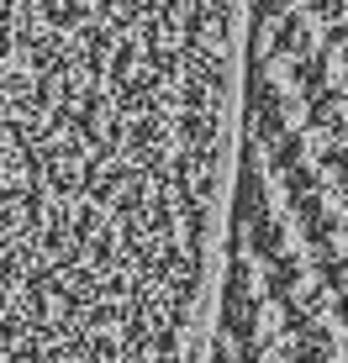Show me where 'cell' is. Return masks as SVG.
<instances>
[{
	"label": "cell",
	"mask_w": 348,
	"mask_h": 363,
	"mask_svg": "<svg viewBox=\"0 0 348 363\" xmlns=\"http://www.w3.org/2000/svg\"><path fill=\"white\" fill-rule=\"evenodd\" d=\"M332 353H338V342H332V332L322 327V321L312 316L301 332H295V347H290V363H332Z\"/></svg>",
	"instance_id": "7a4b0ae2"
},
{
	"label": "cell",
	"mask_w": 348,
	"mask_h": 363,
	"mask_svg": "<svg viewBox=\"0 0 348 363\" xmlns=\"http://www.w3.org/2000/svg\"><path fill=\"white\" fill-rule=\"evenodd\" d=\"M322 43H327L332 53H348V21H343V16H332V27L322 32Z\"/></svg>",
	"instance_id": "5bb4252c"
},
{
	"label": "cell",
	"mask_w": 348,
	"mask_h": 363,
	"mask_svg": "<svg viewBox=\"0 0 348 363\" xmlns=\"http://www.w3.org/2000/svg\"><path fill=\"white\" fill-rule=\"evenodd\" d=\"M295 284H301V258H290V253L269 258V274H264V295H269V300H290V295H295Z\"/></svg>",
	"instance_id": "8992f818"
},
{
	"label": "cell",
	"mask_w": 348,
	"mask_h": 363,
	"mask_svg": "<svg viewBox=\"0 0 348 363\" xmlns=\"http://www.w3.org/2000/svg\"><path fill=\"white\" fill-rule=\"evenodd\" d=\"M264 147H269V169H275V174L295 169V164L306 158V137H301V132H290V127H285L275 143H264Z\"/></svg>",
	"instance_id": "52a82bcc"
},
{
	"label": "cell",
	"mask_w": 348,
	"mask_h": 363,
	"mask_svg": "<svg viewBox=\"0 0 348 363\" xmlns=\"http://www.w3.org/2000/svg\"><path fill=\"white\" fill-rule=\"evenodd\" d=\"M322 169L338 174V179H348V143H332L327 153H322Z\"/></svg>",
	"instance_id": "7c38bea8"
},
{
	"label": "cell",
	"mask_w": 348,
	"mask_h": 363,
	"mask_svg": "<svg viewBox=\"0 0 348 363\" xmlns=\"http://www.w3.org/2000/svg\"><path fill=\"white\" fill-rule=\"evenodd\" d=\"M306 121L322 132H343V90H317V95H306Z\"/></svg>",
	"instance_id": "5b68a950"
},
{
	"label": "cell",
	"mask_w": 348,
	"mask_h": 363,
	"mask_svg": "<svg viewBox=\"0 0 348 363\" xmlns=\"http://www.w3.org/2000/svg\"><path fill=\"white\" fill-rule=\"evenodd\" d=\"M343 206H348V179H343Z\"/></svg>",
	"instance_id": "e0dca14e"
},
{
	"label": "cell",
	"mask_w": 348,
	"mask_h": 363,
	"mask_svg": "<svg viewBox=\"0 0 348 363\" xmlns=\"http://www.w3.org/2000/svg\"><path fill=\"white\" fill-rule=\"evenodd\" d=\"M338 321H343V327H348V284H343V290H338Z\"/></svg>",
	"instance_id": "2e32d148"
},
{
	"label": "cell",
	"mask_w": 348,
	"mask_h": 363,
	"mask_svg": "<svg viewBox=\"0 0 348 363\" xmlns=\"http://www.w3.org/2000/svg\"><path fill=\"white\" fill-rule=\"evenodd\" d=\"M290 211H295V216H301V221L322 216V190H312V195H295V200H290Z\"/></svg>",
	"instance_id": "4fadbf2b"
},
{
	"label": "cell",
	"mask_w": 348,
	"mask_h": 363,
	"mask_svg": "<svg viewBox=\"0 0 348 363\" xmlns=\"http://www.w3.org/2000/svg\"><path fill=\"white\" fill-rule=\"evenodd\" d=\"M269 27V37H264V58H295V53H306L312 48V16L306 11H285V16H275V21H264Z\"/></svg>",
	"instance_id": "6da1fadb"
},
{
	"label": "cell",
	"mask_w": 348,
	"mask_h": 363,
	"mask_svg": "<svg viewBox=\"0 0 348 363\" xmlns=\"http://www.w3.org/2000/svg\"><path fill=\"white\" fill-rule=\"evenodd\" d=\"M343 74H348V53H343Z\"/></svg>",
	"instance_id": "ac0fdd59"
},
{
	"label": "cell",
	"mask_w": 348,
	"mask_h": 363,
	"mask_svg": "<svg viewBox=\"0 0 348 363\" xmlns=\"http://www.w3.org/2000/svg\"><path fill=\"white\" fill-rule=\"evenodd\" d=\"M285 190H290V200H295V195H312V190H322V169H306V164L285 169Z\"/></svg>",
	"instance_id": "9c48e42d"
},
{
	"label": "cell",
	"mask_w": 348,
	"mask_h": 363,
	"mask_svg": "<svg viewBox=\"0 0 348 363\" xmlns=\"http://www.w3.org/2000/svg\"><path fill=\"white\" fill-rule=\"evenodd\" d=\"M327 74H332V64H327V53H295L290 58V79H295V90L301 95H317V90H327Z\"/></svg>",
	"instance_id": "277c9868"
},
{
	"label": "cell",
	"mask_w": 348,
	"mask_h": 363,
	"mask_svg": "<svg viewBox=\"0 0 348 363\" xmlns=\"http://www.w3.org/2000/svg\"><path fill=\"white\" fill-rule=\"evenodd\" d=\"M338 232H343V221H338V216H327V211L306 221V242H312V247H332V237H338Z\"/></svg>",
	"instance_id": "30bf717a"
},
{
	"label": "cell",
	"mask_w": 348,
	"mask_h": 363,
	"mask_svg": "<svg viewBox=\"0 0 348 363\" xmlns=\"http://www.w3.org/2000/svg\"><path fill=\"white\" fill-rule=\"evenodd\" d=\"M343 6H348V0H306V11H312V16H343Z\"/></svg>",
	"instance_id": "9a60e30c"
},
{
	"label": "cell",
	"mask_w": 348,
	"mask_h": 363,
	"mask_svg": "<svg viewBox=\"0 0 348 363\" xmlns=\"http://www.w3.org/2000/svg\"><path fill=\"white\" fill-rule=\"evenodd\" d=\"M285 242H290V237H285V227H280L275 216H259V221H248V227H243V247L254 258H264V264L285 253Z\"/></svg>",
	"instance_id": "3957f363"
},
{
	"label": "cell",
	"mask_w": 348,
	"mask_h": 363,
	"mask_svg": "<svg viewBox=\"0 0 348 363\" xmlns=\"http://www.w3.org/2000/svg\"><path fill=\"white\" fill-rule=\"evenodd\" d=\"M317 284L327 295H338L348 284V258H338V247H317Z\"/></svg>",
	"instance_id": "ba28073f"
},
{
	"label": "cell",
	"mask_w": 348,
	"mask_h": 363,
	"mask_svg": "<svg viewBox=\"0 0 348 363\" xmlns=\"http://www.w3.org/2000/svg\"><path fill=\"white\" fill-rule=\"evenodd\" d=\"M264 358H269L264 337H248V342H232V363H264Z\"/></svg>",
	"instance_id": "8fae6325"
}]
</instances>
